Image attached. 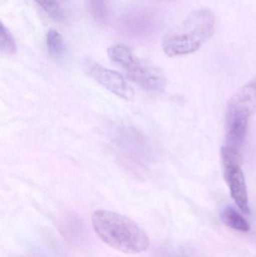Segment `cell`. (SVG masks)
Instances as JSON below:
<instances>
[{"label":"cell","instance_id":"cell-1","mask_svg":"<svg viewBox=\"0 0 256 257\" xmlns=\"http://www.w3.org/2000/svg\"><path fill=\"white\" fill-rule=\"evenodd\" d=\"M92 226L102 241L118 251L141 253L150 246L145 231L123 214L108 210H96L92 215Z\"/></svg>","mask_w":256,"mask_h":257},{"label":"cell","instance_id":"cell-2","mask_svg":"<svg viewBox=\"0 0 256 257\" xmlns=\"http://www.w3.org/2000/svg\"><path fill=\"white\" fill-rule=\"evenodd\" d=\"M214 15L208 9H201L189 14L178 33L165 36L162 42L164 52L170 57L196 52L214 34Z\"/></svg>","mask_w":256,"mask_h":257},{"label":"cell","instance_id":"cell-3","mask_svg":"<svg viewBox=\"0 0 256 257\" xmlns=\"http://www.w3.org/2000/svg\"><path fill=\"white\" fill-rule=\"evenodd\" d=\"M256 112V78L240 87L227 105L225 128L235 136H246L249 119Z\"/></svg>","mask_w":256,"mask_h":257},{"label":"cell","instance_id":"cell-4","mask_svg":"<svg viewBox=\"0 0 256 257\" xmlns=\"http://www.w3.org/2000/svg\"><path fill=\"white\" fill-rule=\"evenodd\" d=\"M224 178L237 206L242 212L249 214L247 188L241 169V157L237 150L223 147L221 149Z\"/></svg>","mask_w":256,"mask_h":257},{"label":"cell","instance_id":"cell-5","mask_svg":"<svg viewBox=\"0 0 256 257\" xmlns=\"http://www.w3.org/2000/svg\"><path fill=\"white\" fill-rule=\"evenodd\" d=\"M85 71L89 76L118 97L125 100H132L135 97L133 88L118 72L91 61L85 63Z\"/></svg>","mask_w":256,"mask_h":257},{"label":"cell","instance_id":"cell-6","mask_svg":"<svg viewBox=\"0 0 256 257\" xmlns=\"http://www.w3.org/2000/svg\"><path fill=\"white\" fill-rule=\"evenodd\" d=\"M126 75L129 80L147 91H162L165 87V79L160 71L141 63Z\"/></svg>","mask_w":256,"mask_h":257},{"label":"cell","instance_id":"cell-7","mask_svg":"<svg viewBox=\"0 0 256 257\" xmlns=\"http://www.w3.org/2000/svg\"><path fill=\"white\" fill-rule=\"evenodd\" d=\"M108 55L110 60L121 68L125 73L140 62L134 55L132 50L123 44L111 45L108 48Z\"/></svg>","mask_w":256,"mask_h":257},{"label":"cell","instance_id":"cell-8","mask_svg":"<svg viewBox=\"0 0 256 257\" xmlns=\"http://www.w3.org/2000/svg\"><path fill=\"white\" fill-rule=\"evenodd\" d=\"M46 45L50 55L55 60H62L66 56V44L57 30L51 29L48 31L46 36Z\"/></svg>","mask_w":256,"mask_h":257},{"label":"cell","instance_id":"cell-9","mask_svg":"<svg viewBox=\"0 0 256 257\" xmlns=\"http://www.w3.org/2000/svg\"><path fill=\"white\" fill-rule=\"evenodd\" d=\"M221 217L223 223L234 230L247 232L250 229L247 221L233 207H226L222 211Z\"/></svg>","mask_w":256,"mask_h":257},{"label":"cell","instance_id":"cell-10","mask_svg":"<svg viewBox=\"0 0 256 257\" xmlns=\"http://www.w3.org/2000/svg\"><path fill=\"white\" fill-rule=\"evenodd\" d=\"M0 50L6 55H12L17 51L15 38L3 23L0 28Z\"/></svg>","mask_w":256,"mask_h":257},{"label":"cell","instance_id":"cell-11","mask_svg":"<svg viewBox=\"0 0 256 257\" xmlns=\"http://www.w3.org/2000/svg\"><path fill=\"white\" fill-rule=\"evenodd\" d=\"M88 6L96 21L104 22L108 19V0H88Z\"/></svg>","mask_w":256,"mask_h":257},{"label":"cell","instance_id":"cell-12","mask_svg":"<svg viewBox=\"0 0 256 257\" xmlns=\"http://www.w3.org/2000/svg\"><path fill=\"white\" fill-rule=\"evenodd\" d=\"M49 16L55 21H62L63 10L57 0H35Z\"/></svg>","mask_w":256,"mask_h":257}]
</instances>
